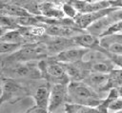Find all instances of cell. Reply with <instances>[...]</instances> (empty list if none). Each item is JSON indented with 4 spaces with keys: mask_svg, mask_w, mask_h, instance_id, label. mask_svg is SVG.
I'll use <instances>...</instances> for the list:
<instances>
[{
    "mask_svg": "<svg viewBox=\"0 0 122 113\" xmlns=\"http://www.w3.org/2000/svg\"><path fill=\"white\" fill-rule=\"evenodd\" d=\"M50 92L51 90L49 89L48 86L42 85L39 86L35 93H34V102H35V106L39 108H45L48 109L49 106V100H50Z\"/></svg>",
    "mask_w": 122,
    "mask_h": 113,
    "instance_id": "5bb4252c",
    "label": "cell"
},
{
    "mask_svg": "<svg viewBox=\"0 0 122 113\" xmlns=\"http://www.w3.org/2000/svg\"><path fill=\"white\" fill-rule=\"evenodd\" d=\"M77 47H81L88 49H100V39L89 32L80 33L72 37Z\"/></svg>",
    "mask_w": 122,
    "mask_h": 113,
    "instance_id": "30bf717a",
    "label": "cell"
},
{
    "mask_svg": "<svg viewBox=\"0 0 122 113\" xmlns=\"http://www.w3.org/2000/svg\"><path fill=\"white\" fill-rule=\"evenodd\" d=\"M88 2H100V1H106V0H86Z\"/></svg>",
    "mask_w": 122,
    "mask_h": 113,
    "instance_id": "1f68e13d",
    "label": "cell"
},
{
    "mask_svg": "<svg viewBox=\"0 0 122 113\" xmlns=\"http://www.w3.org/2000/svg\"><path fill=\"white\" fill-rule=\"evenodd\" d=\"M0 11L3 14L12 16V17H20V16H26L32 14L25 8L16 6V5H10V4H5L0 6Z\"/></svg>",
    "mask_w": 122,
    "mask_h": 113,
    "instance_id": "2e32d148",
    "label": "cell"
},
{
    "mask_svg": "<svg viewBox=\"0 0 122 113\" xmlns=\"http://www.w3.org/2000/svg\"><path fill=\"white\" fill-rule=\"evenodd\" d=\"M120 34H122V31H121V32H120Z\"/></svg>",
    "mask_w": 122,
    "mask_h": 113,
    "instance_id": "836d02e7",
    "label": "cell"
},
{
    "mask_svg": "<svg viewBox=\"0 0 122 113\" xmlns=\"http://www.w3.org/2000/svg\"><path fill=\"white\" fill-rule=\"evenodd\" d=\"M10 73L11 75H15L17 77H37L41 74L39 68H35L30 66H28L24 64V62L17 64L16 66L11 67Z\"/></svg>",
    "mask_w": 122,
    "mask_h": 113,
    "instance_id": "4fadbf2b",
    "label": "cell"
},
{
    "mask_svg": "<svg viewBox=\"0 0 122 113\" xmlns=\"http://www.w3.org/2000/svg\"><path fill=\"white\" fill-rule=\"evenodd\" d=\"M15 21L19 27H31V26L42 25V23L37 18V15H33V14L15 17Z\"/></svg>",
    "mask_w": 122,
    "mask_h": 113,
    "instance_id": "ffe728a7",
    "label": "cell"
},
{
    "mask_svg": "<svg viewBox=\"0 0 122 113\" xmlns=\"http://www.w3.org/2000/svg\"><path fill=\"white\" fill-rule=\"evenodd\" d=\"M26 37L22 34L19 28L15 29H9L2 37H0V41L11 43V44H19L24 45L26 43Z\"/></svg>",
    "mask_w": 122,
    "mask_h": 113,
    "instance_id": "ac0fdd59",
    "label": "cell"
},
{
    "mask_svg": "<svg viewBox=\"0 0 122 113\" xmlns=\"http://www.w3.org/2000/svg\"><path fill=\"white\" fill-rule=\"evenodd\" d=\"M111 7L122 9V0H110Z\"/></svg>",
    "mask_w": 122,
    "mask_h": 113,
    "instance_id": "4316f807",
    "label": "cell"
},
{
    "mask_svg": "<svg viewBox=\"0 0 122 113\" xmlns=\"http://www.w3.org/2000/svg\"><path fill=\"white\" fill-rule=\"evenodd\" d=\"M108 110H112V112L122 110V98L118 97V98L112 100L108 106Z\"/></svg>",
    "mask_w": 122,
    "mask_h": 113,
    "instance_id": "d4e9b609",
    "label": "cell"
},
{
    "mask_svg": "<svg viewBox=\"0 0 122 113\" xmlns=\"http://www.w3.org/2000/svg\"><path fill=\"white\" fill-rule=\"evenodd\" d=\"M121 31H122V20L121 21H118V22L114 23L112 26H111L108 28V30L103 34L102 37L107 36V35H112V34H117V33H120Z\"/></svg>",
    "mask_w": 122,
    "mask_h": 113,
    "instance_id": "cb8c5ba5",
    "label": "cell"
},
{
    "mask_svg": "<svg viewBox=\"0 0 122 113\" xmlns=\"http://www.w3.org/2000/svg\"><path fill=\"white\" fill-rule=\"evenodd\" d=\"M86 63V62H85ZM88 65L87 69H90L91 72H96V73H105L109 74L116 66L113 64V62L110 59H100L97 61L86 63Z\"/></svg>",
    "mask_w": 122,
    "mask_h": 113,
    "instance_id": "7c38bea8",
    "label": "cell"
},
{
    "mask_svg": "<svg viewBox=\"0 0 122 113\" xmlns=\"http://www.w3.org/2000/svg\"><path fill=\"white\" fill-rule=\"evenodd\" d=\"M48 49L45 43H28L22 45V47L12 53L10 59L17 62H27L47 56Z\"/></svg>",
    "mask_w": 122,
    "mask_h": 113,
    "instance_id": "7a4b0ae2",
    "label": "cell"
},
{
    "mask_svg": "<svg viewBox=\"0 0 122 113\" xmlns=\"http://www.w3.org/2000/svg\"><path fill=\"white\" fill-rule=\"evenodd\" d=\"M89 51L88 48H84L81 47H74L68 48L64 51L59 52L55 55L54 60L62 64H74L83 61L85 54Z\"/></svg>",
    "mask_w": 122,
    "mask_h": 113,
    "instance_id": "52a82bcc",
    "label": "cell"
},
{
    "mask_svg": "<svg viewBox=\"0 0 122 113\" xmlns=\"http://www.w3.org/2000/svg\"><path fill=\"white\" fill-rule=\"evenodd\" d=\"M2 85H3V93L0 98V104H2L7 100L11 99L12 96H14L15 93H17L20 90V86L10 79H5Z\"/></svg>",
    "mask_w": 122,
    "mask_h": 113,
    "instance_id": "9a60e30c",
    "label": "cell"
},
{
    "mask_svg": "<svg viewBox=\"0 0 122 113\" xmlns=\"http://www.w3.org/2000/svg\"><path fill=\"white\" fill-rule=\"evenodd\" d=\"M50 39L45 42L48 53L49 54H58L61 51H64L68 48L77 47L74 40L72 38H65V37H53L49 36Z\"/></svg>",
    "mask_w": 122,
    "mask_h": 113,
    "instance_id": "ba28073f",
    "label": "cell"
},
{
    "mask_svg": "<svg viewBox=\"0 0 122 113\" xmlns=\"http://www.w3.org/2000/svg\"><path fill=\"white\" fill-rule=\"evenodd\" d=\"M68 102L97 106L102 102V99L85 82L71 81L68 84Z\"/></svg>",
    "mask_w": 122,
    "mask_h": 113,
    "instance_id": "6da1fadb",
    "label": "cell"
},
{
    "mask_svg": "<svg viewBox=\"0 0 122 113\" xmlns=\"http://www.w3.org/2000/svg\"><path fill=\"white\" fill-rule=\"evenodd\" d=\"M0 26L7 28V29H15L19 28L20 27L16 24L15 17L9 16L6 14H0Z\"/></svg>",
    "mask_w": 122,
    "mask_h": 113,
    "instance_id": "44dd1931",
    "label": "cell"
},
{
    "mask_svg": "<svg viewBox=\"0 0 122 113\" xmlns=\"http://www.w3.org/2000/svg\"><path fill=\"white\" fill-rule=\"evenodd\" d=\"M8 30H9V29H7V28H3V27L0 26V37H2Z\"/></svg>",
    "mask_w": 122,
    "mask_h": 113,
    "instance_id": "f1b7e54d",
    "label": "cell"
},
{
    "mask_svg": "<svg viewBox=\"0 0 122 113\" xmlns=\"http://www.w3.org/2000/svg\"><path fill=\"white\" fill-rule=\"evenodd\" d=\"M112 113H122V110H119V111H115V112H112Z\"/></svg>",
    "mask_w": 122,
    "mask_h": 113,
    "instance_id": "d6a6232c",
    "label": "cell"
},
{
    "mask_svg": "<svg viewBox=\"0 0 122 113\" xmlns=\"http://www.w3.org/2000/svg\"><path fill=\"white\" fill-rule=\"evenodd\" d=\"M105 53L106 55L113 62V64L118 66V67H121L122 68V55H117V54H112V53H110L108 50L105 49Z\"/></svg>",
    "mask_w": 122,
    "mask_h": 113,
    "instance_id": "484cf974",
    "label": "cell"
},
{
    "mask_svg": "<svg viewBox=\"0 0 122 113\" xmlns=\"http://www.w3.org/2000/svg\"><path fill=\"white\" fill-rule=\"evenodd\" d=\"M22 45L19 44H11V43H7L0 41V54L2 53H13L16 50H18Z\"/></svg>",
    "mask_w": 122,
    "mask_h": 113,
    "instance_id": "7402d4cb",
    "label": "cell"
},
{
    "mask_svg": "<svg viewBox=\"0 0 122 113\" xmlns=\"http://www.w3.org/2000/svg\"><path fill=\"white\" fill-rule=\"evenodd\" d=\"M122 85V68L114 67L109 73V90L112 87H119Z\"/></svg>",
    "mask_w": 122,
    "mask_h": 113,
    "instance_id": "d6986e66",
    "label": "cell"
},
{
    "mask_svg": "<svg viewBox=\"0 0 122 113\" xmlns=\"http://www.w3.org/2000/svg\"><path fill=\"white\" fill-rule=\"evenodd\" d=\"M66 113H99L96 106H91L75 103H66L64 104Z\"/></svg>",
    "mask_w": 122,
    "mask_h": 113,
    "instance_id": "e0dca14e",
    "label": "cell"
},
{
    "mask_svg": "<svg viewBox=\"0 0 122 113\" xmlns=\"http://www.w3.org/2000/svg\"><path fill=\"white\" fill-rule=\"evenodd\" d=\"M84 82L95 91L109 90V74L91 72L86 76Z\"/></svg>",
    "mask_w": 122,
    "mask_h": 113,
    "instance_id": "9c48e42d",
    "label": "cell"
},
{
    "mask_svg": "<svg viewBox=\"0 0 122 113\" xmlns=\"http://www.w3.org/2000/svg\"><path fill=\"white\" fill-rule=\"evenodd\" d=\"M46 29V35L53 37H65L72 38L80 33L85 32V30L72 26H63V25H45L43 24Z\"/></svg>",
    "mask_w": 122,
    "mask_h": 113,
    "instance_id": "5b68a950",
    "label": "cell"
},
{
    "mask_svg": "<svg viewBox=\"0 0 122 113\" xmlns=\"http://www.w3.org/2000/svg\"><path fill=\"white\" fill-rule=\"evenodd\" d=\"M65 113H66V112H65Z\"/></svg>",
    "mask_w": 122,
    "mask_h": 113,
    "instance_id": "e575fe53",
    "label": "cell"
},
{
    "mask_svg": "<svg viewBox=\"0 0 122 113\" xmlns=\"http://www.w3.org/2000/svg\"><path fill=\"white\" fill-rule=\"evenodd\" d=\"M117 88V91H118V95L120 98H122V85L119 86V87H116Z\"/></svg>",
    "mask_w": 122,
    "mask_h": 113,
    "instance_id": "f546056e",
    "label": "cell"
},
{
    "mask_svg": "<svg viewBox=\"0 0 122 113\" xmlns=\"http://www.w3.org/2000/svg\"><path fill=\"white\" fill-rule=\"evenodd\" d=\"M114 9H115L114 7H110L108 9H100V10L92 11V12H86V13H79L78 12V14L75 16V18L73 20L79 28L86 29L93 22L100 19L101 17L108 15Z\"/></svg>",
    "mask_w": 122,
    "mask_h": 113,
    "instance_id": "8992f818",
    "label": "cell"
},
{
    "mask_svg": "<svg viewBox=\"0 0 122 113\" xmlns=\"http://www.w3.org/2000/svg\"><path fill=\"white\" fill-rule=\"evenodd\" d=\"M39 69L42 70L41 74L45 73L50 79L57 83H62V84H69V77L67 75V72L65 70L64 65L62 63L57 62L56 60L51 63H47L45 61H42L39 64Z\"/></svg>",
    "mask_w": 122,
    "mask_h": 113,
    "instance_id": "3957f363",
    "label": "cell"
},
{
    "mask_svg": "<svg viewBox=\"0 0 122 113\" xmlns=\"http://www.w3.org/2000/svg\"><path fill=\"white\" fill-rule=\"evenodd\" d=\"M33 113H51L49 109H45V108H39L37 106H35L34 109H32Z\"/></svg>",
    "mask_w": 122,
    "mask_h": 113,
    "instance_id": "83f0119b",
    "label": "cell"
},
{
    "mask_svg": "<svg viewBox=\"0 0 122 113\" xmlns=\"http://www.w3.org/2000/svg\"><path fill=\"white\" fill-rule=\"evenodd\" d=\"M38 13L42 16L49 18H64L65 14L62 10V7H58L51 2H43L37 6Z\"/></svg>",
    "mask_w": 122,
    "mask_h": 113,
    "instance_id": "8fae6325",
    "label": "cell"
},
{
    "mask_svg": "<svg viewBox=\"0 0 122 113\" xmlns=\"http://www.w3.org/2000/svg\"><path fill=\"white\" fill-rule=\"evenodd\" d=\"M62 10L65 14V17H68V18H71V19H74L75 16L78 14V11L76 10V9L71 6L70 3L68 2H65L62 6Z\"/></svg>",
    "mask_w": 122,
    "mask_h": 113,
    "instance_id": "603a6c76",
    "label": "cell"
},
{
    "mask_svg": "<svg viewBox=\"0 0 122 113\" xmlns=\"http://www.w3.org/2000/svg\"><path fill=\"white\" fill-rule=\"evenodd\" d=\"M2 93H3V85L2 83H0V98L2 96Z\"/></svg>",
    "mask_w": 122,
    "mask_h": 113,
    "instance_id": "4dcf8cb0",
    "label": "cell"
},
{
    "mask_svg": "<svg viewBox=\"0 0 122 113\" xmlns=\"http://www.w3.org/2000/svg\"><path fill=\"white\" fill-rule=\"evenodd\" d=\"M66 103H68V84L57 83L51 89L48 109L53 112Z\"/></svg>",
    "mask_w": 122,
    "mask_h": 113,
    "instance_id": "277c9868",
    "label": "cell"
}]
</instances>
